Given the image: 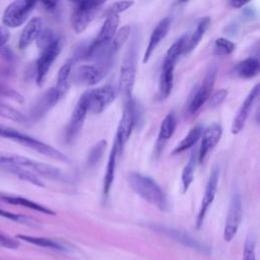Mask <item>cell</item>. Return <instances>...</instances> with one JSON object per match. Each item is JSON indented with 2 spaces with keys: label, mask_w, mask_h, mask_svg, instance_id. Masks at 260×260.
<instances>
[{
  "label": "cell",
  "mask_w": 260,
  "mask_h": 260,
  "mask_svg": "<svg viewBox=\"0 0 260 260\" xmlns=\"http://www.w3.org/2000/svg\"><path fill=\"white\" fill-rule=\"evenodd\" d=\"M128 183L134 193L143 200L160 211L168 210L169 204L167 197L160 186L152 178L140 173H130Z\"/></svg>",
  "instance_id": "6da1fadb"
},
{
  "label": "cell",
  "mask_w": 260,
  "mask_h": 260,
  "mask_svg": "<svg viewBox=\"0 0 260 260\" xmlns=\"http://www.w3.org/2000/svg\"><path fill=\"white\" fill-rule=\"evenodd\" d=\"M6 166L22 167L40 176H43L51 180L58 181L62 177V172L53 166L31 159L16 153L0 151V167H6Z\"/></svg>",
  "instance_id": "7a4b0ae2"
},
{
  "label": "cell",
  "mask_w": 260,
  "mask_h": 260,
  "mask_svg": "<svg viewBox=\"0 0 260 260\" xmlns=\"http://www.w3.org/2000/svg\"><path fill=\"white\" fill-rule=\"evenodd\" d=\"M136 69H137V47H136L135 40H133L125 52L122 66L120 69L119 84H118V90L126 101L132 98V90L134 87V82L136 77Z\"/></svg>",
  "instance_id": "3957f363"
},
{
  "label": "cell",
  "mask_w": 260,
  "mask_h": 260,
  "mask_svg": "<svg viewBox=\"0 0 260 260\" xmlns=\"http://www.w3.org/2000/svg\"><path fill=\"white\" fill-rule=\"evenodd\" d=\"M137 107L135 102L131 98L126 101L123 114L117 127L116 137L114 140V142L117 145L119 154L123 151L124 146L126 145L128 139L131 136V133L137 122Z\"/></svg>",
  "instance_id": "277c9868"
},
{
  "label": "cell",
  "mask_w": 260,
  "mask_h": 260,
  "mask_svg": "<svg viewBox=\"0 0 260 260\" xmlns=\"http://www.w3.org/2000/svg\"><path fill=\"white\" fill-rule=\"evenodd\" d=\"M87 110L91 114L103 113L116 99V89L110 85H103L98 88H93L85 91L84 93Z\"/></svg>",
  "instance_id": "5b68a950"
},
{
  "label": "cell",
  "mask_w": 260,
  "mask_h": 260,
  "mask_svg": "<svg viewBox=\"0 0 260 260\" xmlns=\"http://www.w3.org/2000/svg\"><path fill=\"white\" fill-rule=\"evenodd\" d=\"M216 75H217V66L210 65L205 73L202 83L198 86V88L195 90L194 94L192 95V99L190 100V103L187 108L188 115L192 116L196 114L200 110V108L203 106V104L208 100L209 95L211 94L213 85L215 83Z\"/></svg>",
  "instance_id": "8992f818"
},
{
  "label": "cell",
  "mask_w": 260,
  "mask_h": 260,
  "mask_svg": "<svg viewBox=\"0 0 260 260\" xmlns=\"http://www.w3.org/2000/svg\"><path fill=\"white\" fill-rule=\"evenodd\" d=\"M36 0H15L4 10L2 22L7 27H18L25 22L35 7Z\"/></svg>",
  "instance_id": "52a82bcc"
},
{
  "label": "cell",
  "mask_w": 260,
  "mask_h": 260,
  "mask_svg": "<svg viewBox=\"0 0 260 260\" xmlns=\"http://www.w3.org/2000/svg\"><path fill=\"white\" fill-rule=\"evenodd\" d=\"M243 217V202L242 196L239 191H235L231 197L229 210L226 213L224 228H223V239L225 242H231L237 235Z\"/></svg>",
  "instance_id": "ba28073f"
},
{
  "label": "cell",
  "mask_w": 260,
  "mask_h": 260,
  "mask_svg": "<svg viewBox=\"0 0 260 260\" xmlns=\"http://www.w3.org/2000/svg\"><path fill=\"white\" fill-rule=\"evenodd\" d=\"M13 141L27 147V148H30L45 156H48V157H51V158H54V159H57L59 161H62V162H69V158L67 157V155H65L63 152H61L60 150H58L57 148L41 141V140H38L29 135H26L24 133H21L19 131H15L12 139Z\"/></svg>",
  "instance_id": "9c48e42d"
},
{
  "label": "cell",
  "mask_w": 260,
  "mask_h": 260,
  "mask_svg": "<svg viewBox=\"0 0 260 260\" xmlns=\"http://www.w3.org/2000/svg\"><path fill=\"white\" fill-rule=\"evenodd\" d=\"M61 52V42L57 39L51 45L42 50L40 57L37 60L36 66V81L39 86H42L51 68V65L56 60Z\"/></svg>",
  "instance_id": "30bf717a"
},
{
  "label": "cell",
  "mask_w": 260,
  "mask_h": 260,
  "mask_svg": "<svg viewBox=\"0 0 260 260\" xmlns=\"http://www.w3.org/2000/svg\"><path fill=\"white\" fill-rule=\"evenodd\" d=\"M87 113H88V110H87L86 100L84 94H82L77 101L72 111V114L70 116L67 127L65 129V141L67 143H72L75 140V138L78 136L79 132L82 129Z\"/></svg>",
  "instance_id": "8fae6325"
},
{
  "label": "cell",
  "mask_w": 260,
  "mask_h": 260,
  "mask_svg": "<svg viewBox=\"0 0 260 260\" xmlns=\"http://www.w3.org/2000/svg\"><path fill=\"white\" fill-rule=\"evenodd\" d=\"M108 72V70L98 64L80 65L75 69L72 80L78 85L90 86L99 83Z\"/></svg>",
  "instance_id": "7c38bea8"
},
{
  "label": "cell",
  "mask_w": 260,
  "mask_h": 260,
  "mask_svg": "<svg viewBox=\"0 0 260 260\" xmlns=\"http://www.w3.org/2000/svg\"><path fill=\"white\" fill-rule=\"evenodd\" d=\"M222 135V127L218 123H212L203 129L201 134V143L198 151L197 159L201 164L204 161L208 153L216 146Z\"/></svg>",
  "instance_id": "4fadbf2b"
},
{
  "label": "cell",
  "mask_w": 260,
  "mask_h": 260,
  "mask_svg": "<svg viewBox=\"0 0 260 260\" xmlns=\"http://www.w3.org/2000/svg\"><path fill=\"white\" fill-rule=\"evenodd\" d=\"M218 179H219V170L217 168H214L213 171L210 173V176L208 178V181L204 190V194L200 203V208H199V212L196 219V225L198 229L202 225L203 220L205 218V214L215 198V195L217 192V186H218Z\"/></svg>",
  "instance_id": "5bb4252c"
},
{
  "label": "cell",
  "mask_w": 260,
  "mask_h": 260,
  "mask_svg": "<svg viewBox=\"0 0 260 260\" xmlns=\"http://www.w3.org/2000/svg\"><path fill=\"white\" fill-rule=\"evenodd\" d=\"M259 89L260 86L259 84H256L248 93V95L246 96V99L244 100V102L242 103L238 113L236 114V116L234 117V120L232 122V126H231V131L233 134H238L242 131V129L244 128L250 113L252 111V108L254 106V103L259 94Z\"/></svg>",
  "instance_id": "9a60e30c"
},
{
  "label": "cell",
  "mask_w": 260,
  "mask_h": 260,
  "mask_svg": "<svg viewBox=\"0 0 260 260\" xmlns=\"http://www.w3.org/2000/svg\"><path fill=\"white\" fill-rule=\"evenodd\" d=\"M61 96L62 95L58 92V90L55 87L48 89L39 98V100L31 108L30 117L35 120L42 118L58 103Z\"/></svg>",
  "instance_id": "2e32d148"
},
{
  "label": "cell",
  "mask_w": 260,
  "mask_h": 260,
  "mask_svg": "<svg viewBox=\"0 0 260 260\" xmlns=\"http://www.w3.org/2000/svg\"><path fill=\"white\" fill-rule=\"evenodd\" d=\"M170 26H171V20L169 17H165L156 24V26L154 27V29L152 30V32L150 35L149 42H148V45L146 47V50H145V53H144V56L142 59L143 64H145L149 61L153 51L156 49V47L159 45V43L168 35Z\"/></svg>",
  "instance_id": "e0dca14e"
},
{
  "label": "cell",
  "mask_w": 260,
  "mask_h": 260,
  "mask_svg": "<svg viewBox=\"0 0 260 260\" xmlns=\"http://www.w3.org/2000/svg\"><path fill=\"white\" fill-rule=\"evenodd\" d=\"M100 8L87 7V6H76L71 16L72 28L76 34H80L86 29L89 23L94 18Z\"/></svg>",
  "instance_id": "ac0fdd59"
},
{
  "label": "cell",
  "mask_w": 260,
  "mask_h": 260,
  "mask_svg": "<svg viewBox=\"0 0 260 260\" xmlns=\"http://www.w3.org/2000/svg\"><path fill=\"white\" fill-rule=\"evenodd\" d=\"M42 30V19L40 17L31 18L23 27L19 40H18V48L20 50H24L27 48L34 41L37 40L38 36Z\"/></svg>",
  "instance_id": "d6986e66"
},
{
  "label": "cell",
  "mask_w": 260,
  "mask_h": 260,
  "mask_svg": "<svg viewBox=\"0 0 260 260\" xmlns=\"http://www.w3.org/2000/svg\"><path fill=\"white\" fill-rule=\"evenodd\" d=\"M119 155V151L117 148L116 143H113V146L111 148L109 158H108V164H107V169L105 172V177H104V182H103V195L105 198L108 197L112 185L115 180V174H116V166H117V158Z\"/></svg>",
  "instance_id": "ffe728a7"
},
{
  "label": "cell",
  "mask_w": 260,
  "mask_h": 260,
  "mask_svg": "<svg viewBox=\"0 0 260 260\" xmlns=\"http://www.w3.org/2000/svg\"><path fill=\"white\" fill-rule=\"evenodd\" d=\"M0 199L6 203L12 204V205H21L24 206L28 209H32L35 211H39L45 214H49V215H55L56 212L52 209H50L49 207H46L42 204H39L35 201H31L27 198L21 197V196H14V195H5V194H0Z\"/></svg>",
  "instance_id": "44dd1931"
},
{
  "label": "cell",
  "mask_w": 260,
  "mask_h": 260,
  "mask_svg": "<svg viewBox=\"0 0 260 260\" xmlns=\"http://www.w3.org/2000/svg\"><path fill=\"white\" fill-rule=\"evenodd\" d=\"M188 36L184 35L181 38H179L168 50L165 60L162 62L161 68H174L176 66V63L179 59V57L184 53L186 42H187Z\"/></svg>",
  "instance_id": "7402d4cb"
},
{
  "label": "cell",
  "mask_w": 260,
  "mask_h": 260,
  "mask_svg": "<svg viewBox=\"0 0 260 260\" xmlns=\"http://www.w3.org/2000/svg\"><path fill=\"white\" fill-rule=\"evenodd\" d=\"M210 25V17L209 16H205L203 17L197 24L196 29L193 31V34L190 36V38L187 39L186 42V46H185V50L184 53H190L191 51H193L198 44L200 43L202 37L204 36L205 31L207 30V28Z\"/></svg>",
  "instance_id": "603a6c76"
},
{
  "label": "cell",
  "mask_w": 260,
  "mask_h": 260,
  "mask_svg": "<svg viewBox=\"0 0 260 260\" xmlns=\"http://www.w3.org/2000/svg\"><path fill=\"white\" fill-rule=\"evenodd\" d=\"M203 131V127L201 125H196L193 128L190 129V131L187 133V135L178 143V145L173 149L172 154H178L185 150H188L193 145L197 143V141L200 139L201 134Z\"/></svg>",
  "instance_id": "cb8c5ba5"
},
{
  "label": "cell",
  "mask_w": 260,
  "mask_h": 260,
  "mask_svg": "<svg viewBox=\"0 0 260 260\" xmlns=\"http://www.w3.org/2000/svg\"><path fill=\"white\" fill-rule=\"evenodd\" d=\"M236 74L244 79H249L258 74L259 71V61L257 58L249 57L241 61L235 67Z\"/></svg>",
  "instance_id": "d4e9b609"
},
{
  "label": "cell",
  "mask_w": 260,
  "mask_h": 260,
  "mask_svg": "<svg viewBox=\"0 0 260 260\" xmlns=\"http://www.w3.org/2000/svg\"><path fill=\"white\" fill-rule=\"evenodd\" d=\"M16 238L18 240H22L24 242L30 243V244L39 246V247L53 249V250H57V251H67V248L64 245H62L61 243H59L55 240H52V239H48V238H44V237L26 236V235H17Z\"/></svg>",
  "instance_id": "484cf974"
},
{
  "label": "cell",
  "mask_w": 260,
  "mask_h": 260,
  "mask_svg": "<svg viewBox=\"0 0 260 260\" xmlns=\"http://www.w3.org/2000/svg\"><path fill=\"white\" fill-rule=\"evenodd\" d=\"M159 231L164 232L165 234L169 235L171 238H173L174 240L183 243L185 246H188L192 249H196V250H200V251H205V247L204 245L200 244L198 241H196L195 239H193L192 237H190L189 235L181 232V231H177V230H173V229H166V228H161Z\"/></svg>",
  "instance_id": "4316f807"
},
{
  "label": "cell",
  "mask_w": 260,
  "mask_h": 260,
  "mask_svg": "<svg viewBox=\"0 0 260 260\" xmlns=\"http://www.w3.org/2000/svg\"><path fill=\"white\" fill-rule=\"evenodd\" d=\"M174 84V68H161L158 82V96L160 100L167 99Z\"/></svg>",
  "instance_id": "83f0119b"
},
{
  "label": "cell",
  "mask_w": 260,
  "mask_h": 260,
  "mask_svg": "<svg viewBox=\"0 0 260 260\" xmlns=\"http://www.w3.org/2000/svg\"><path fill=\"white\" fill-rule=\"evenodd\" d=\"M130 25H124L122 28H120L116 35L114 36L113 40L111 41L109 47H108V54L111 59H113L117 53L120 51V49L123 47L125 42L130 36Z\"/></svg>",
  "instance_id": "f1b7e54d"
},
{
  "label": "cell",
  "mask_w": 260,
  "mask_h": 260,
  "mask_svg": "<svg viewBox=\"0 0 260 260\" xmlns=\"http://www.w3.org/2000/svg\"><path fill=\"white\" fill-rule=\"evenodd\" d=\"M177 127V119L174 113H170L168 114L164 120L160 123L159 126V130H158V138H157V142L158 143H162L165 141H167L168 139H170Z\"/></svg>",
  "instance_id": "f546056e"
},
{
  "label": "cell",
  "mask_w": 260,
  "mask_h": 260,
  "mask_svg": "<svg viewBox=\"0 0 260 260\" xmlns=\"http://www.w3.org/2000/svg\"><path fill=\"white\" fill-rule=\"evenodd\" d=\"M3 169H5L6 171H8L11 174H14L16 177H18L20 180H23L25 182H28L35 186L38 187H45L44 183L41 181V179L35 175L34 172L22 168V167H17V166H6V167H2Z\"/></svg>",
  "instance_id": "4dcf8cb0"
},
{
  "label": "cell",
  "mask_w": 260,
  "mask_h": 260,
  "mask_svg": "<svg viewBox=\"0 0 260 260\" xmlns=\"http://www.w3.org/2000/svg\"><path fill=\"white\" fill-rule=\"evenodd\" d=\"M197 161H198L197 155L195 153H192L189 160L187 161V164L185 165V167L182 171L181 183H182L183 192H186L189 189V187L191 186V184L194 180V173H195Z\"/></svg>",
  "instance_id": "1f68e13d"
},
{
  "label": "cell",
  "mask_w": 260,
  "mask_h": 260,
  "mask_svg": "<svg viewBox=\"0 0 260 260\" xmlns=\"http://www.w3.org/2000/svg\"><path fill=\"white\" fill-rule=\"evenodd\" d=\"M70 74H71V62L65 63L58 72L56 89L61 95H64L70 85Z\"/></svg>",
  "instance_id": "d6a6232c"
},
{
  "label": "cell",
  "mask_w": 260,
  "mask_h": 260,
  "mask_svg": "<svg viewBox=\"0 0 260 260\" xmlns=\"http://www.w3.org/2000/svg\"><path fill=\"white\" fill-rule=\"evenodd\" d=\"M106 147H107V142L105 140H101L90 148L86 158V165L88 168L95 167L99 164V161L104 155Z\"/></svg>",
  "instance_id": "836d02e7"
},
{
  "label": "cell",
  "mask_w": 260,
  "mask_h": 260,
  "mask_svg": "<svg viewBox=\"0 0 260 260\" xmlns=\"http://www.w3.org/2000/svg\"><path fill=\"white\" fill-rule=\"evenodd\" d=\"M0 116L15 122H25L27 118L16 109L0 103Z\"/></svg>",
  "instance_id": "e575fe53"
},
{
  "label": "cell",
  "mask_w": 260,
  "mask_h": 260,
  "mask_svg": "<svg viewBox=\"0 0 260 260\" xmlns=\"http://www.w3.org/2000/svg\"><path fill=\"white\" fill-rule=\"evenodd\" d=\"M235 48V44L225 38H218L215 40L214 50L218 55H230L234 52Z\"/></svg>",
  "instance_id": "d590c367"
},
{
  "label": "cell",
  "mask_w": 260,
  "mask_h": 260,
  "mask_svg": "<svg viewBox=\"0 0 260 260\" xmlns=\"http://www.w3.org/2000/svg\"><path fill=\"white\" fill-rule=\"evenodd\" d=\"M134 4L133 0H120L115 3H113L111 6L108 7V9L105 12V15H111V14H117L119 15L121 12L126 11Z\"/></svg>",
  "instance_id": "8d00e7d4"
},
{
  "label": "cell",
  "mask_w": 260,
  "mask_h": 260,
  "mask_svg": "<svg viewBox=\"0 0 260 260\" xmlns=\"http://www.w3.org/2000/svg\"><path fill=\"white\" fill-rule=\"evenodd\" d=\"M243 260H256V243L252 235L246 238L243 249Z\"/></svg>",
  "instance_id": "74e56055"
},
{
  "label": "cell",
  "mask_w": 260,
  "mask_h": 260,
  "mask_svg": "<svg viewBox=\"0 0 260 260\" xmlns=\"http://www.w3.org/2000/svg\"><path fill=\"white\" fill-rule=\"evenodd\" d=\"M58 38L55 36V34L50 29H44L41 30L40 35L37 38V45L38 47L43 50L49 45H51L53 42H55Z\"/></svg>",
  "instance_id": "f35d334b"
},
{
  "label": "cell",
  "mask_w": 260,
  "mask_h": 260,
  "mask_svg": "<svg viewBox=\"0 0 260 260\" xmlns=\"http://www.w3.org/2000/svg\"><path fill=\"white\" fill-rule=\"evenodd\" d=\"M0 216L8 218L10 220H14V221L20 222V223H30V221H31V219L29 217L25 216V215L12 213V212H9V211L1 209V208H0Z\"/></svg>",
  "instance_id": "ab89813d"
},
{
  "label": "cell",
  "mask_w": 260,
  "mask_h": 260,
  "mask_svg": "<svg viewBox=\"0 0 260 260\" xmlns=\"http://www.w3.org/2000/svg\"><path fill=\"white\" fill-rule=\"evenodd\" d=\"M228 95V90L226 89H219L217 91H215L213 94L209 95V106L211 108H215L217 106H219L224 99Z\"/></svg>",
  "instance_id": "60d3db41"
},
{
  "label": "cell",
  "mask_w": 260,
  "mask_h": 260,
  "mask_svg": "<svg viewBox=\"0 0 260 260\" xmlns=\"http://www.w3.org/2000/svg\"><path fill=\"white\" fill-rule=\"evenodd\" d=\"M0 246L7 249H17L19 246V242L14 238L8 237L0 233Z\"/></svg>",
  "instance_id": "b9f144b4"
},
{
  "label": "cell",
  "mask_w": 260,
  "mask_h": 260,
  "mask_svg": "<svg viewBox=\"0 0 260 260\" xmlns=\"http://www.w3.org/2000/svg\"><path fill=\"white\" fill-rule=\"evenodd\" d=\"M107 0H80V2L76 6H87L100 8Z\"/></svg>",
  "instance_id": "7bdbcfd3"
},
{
  "label": "cell",
  "mask_w": 260,
  "mask_h": 260,
  "mask_svg": "<svg viewBox=\"0 0 260 260\" xmlns=\"http://www.w3.org/2000/svg\"><path fill=\"white\" fill-rule=\"evenodd\" d=\"M9 39V30L6 26H0V48H2Z\"/></svg>",
  "instance_id": "ee69618b"
},
{
  "label": "cell",
  "mask_w": 260,
  "mask_h": 260,
  "mask_svg": "<svg viewBox=\"0 0 260 260\" xmlns=\"http://www.w3.org/2000/svg\"><path fill=\"white\" fill-rule=\"evenodd\" d=\"M14 131H15V129H12V128H9V127H6V126L0 124V137L10 139L11 136L13 135Z\"/></svg>",
  "instance_id": "f6af8a7d"
},
{
  "label": "cell",
  "mask_w": 260,
  "mask_h": 260,
  "mask_svg": "<svg viewBox=\"0 0 260 260\" xmlns=\"http://www.w3.org/2000/svg\"><path fill=\"white\" fill-rule=\"evenodd\" d=\"M37 2L38 1H40L42 4H43V6L47 9V10H54L55 8H56V6H57V4H58V2H59V0H36Z\"/></svg>",
  "instance_id": "bcb514c9"
},
{
  "label": "cell",
  "mask_w": 260,
  "mask_h": 260,
  "mask_svg": "<svg viewBox=\"0 0 260 260\" xmlns=\"http://www.w3.org/2000/svg\"><path fill=\"white\" fill-rule=\"evenodd\" d=\"M251 0H231V5L234 8H241L244 5H246L248 2H250Z\"/></svg>",
  "instance_id": "7dc6e473"
},
{
  "label": "cell",
  "mask_w": 260,
  "mask_h": 260,
  "mask_svg": "<svg viewBox=\"0 0 260 260\" xmlns=\"http://www.w3.org/2000/svg\"><path fill=\"white\" fill-rule=\"evenodd\" d=\"M68 1H70V2H72V3H75L76 5L80 2V0H68Z\"/></svg>",
  "instance_id": "c3c4849f"
},
{
  "label": "cell",
  "mask_w": 260,
  "mask_h": 260,
  "mask_svg": "<svg viewBox=\"0 0 260 260\" xmlns=\"http://www.w3.org/2000/svg\"><path fill=\"white\" fill-rule=\"evenodd\" d=\"M181 2H186V1H188V0H180Z\"/></svg>",
  "instance_id": "681fc988"
}]
</instances>
